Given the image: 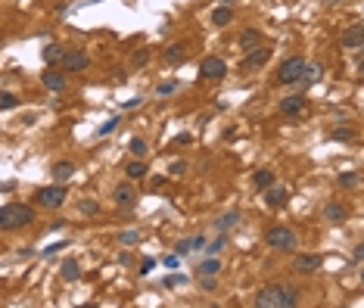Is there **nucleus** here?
Instances as JSON below:
<instances>
[{
	"label": "nucleus",
	"instance_id": "f257e3e1",
	"mask_svg": "<svg viewBox=\"0 0 364 308\" xmlns=\"http://www.w3.org/2000/svg\"><path fill=\"white\" fill-rule=\"evenodd\" d=\"M252 302H255L259 308H293V305H299V293H296L293 287L271 283V287L259 290Z\"/></svg>",
	"mask_w": 364,
	"mask_h": 308
},
{
	"label": "nucleus",
	"instance_id": "f03ea898",
	"mask_svg": "<svg viewBox=\"0 0 364 308\" xmlns=\"http://www.w3.org/2000/svg\"><path fill=\"white\" fill-rule=\"evenodd\" d=\"M34 221V209L25 203H7L0 206V230H19Z\"/></svg>",
	"mask_w": 364,
	"mask_h": 308
},
{
	"label": "nucleus",
	"instance_id": "7ed1b4c3",
	"mask_svg": "<svg viewBox=\"0 0 364 308\" xmlns=\"http://www.w3.org/2000/svg\"><path fill=\"white\" fill-rule=\"evenodd\" d=\"M265 243H268L271 249H277V252H293V249L299 246L296 234H293L290 227H283V224H274V227L265 230Z\"/></svg>",
	"mask_w": 364,
	"mask_h": 308
},
{
	"label": "nucleus",
	"instance_id": "20e7f679",
	"mask_svg": "<svg viewBox=\"0 0 364 308\" xmlns=\"http://www.w3.org/2000/svg\"><path fill=\"white\" fill-rule=\"evenodd\" d=\"M66 196H69L66 184L40 187V190H34V206H40V209H59V206L66 203Z\"/></svg>",
	"mask_w": 364,
	"mask_h": 308
},
{
	"label": "nucleus",
	"instance_id": "39448f33",
	"mask_svg": "<svg viewBox=\"0 0 364 308\" xmlns=\"http://www.w3.org/2000/svg\"><path fill=\"white\" fill-rule=\"evenodd\" d=\"M268 59H271V47L259 44L255 50H249L246 56L240 59V72H243V75H252V72H259L262 65H268Z\"/></svg>",
	"mask_w": 364,
	"mask_h": 308
},
{
	"label": "nucleus",
	"instance_id": "423d86ee",
	"mask_svg": "<svg viewBox=\"0 0 364 308\" xmlns=\"http://www.w3.org/2000/svg\"><path fill=\"white\" fill-rule=\"evenodd\" d=\"M302 65H305L302 56H290V59H283L280 69H277V84H296V81H299V75H302Z\"/></svg>",
	"mask_w": 364,
	"mask_h": 308
},
{
	"label": "nucleus",
	"instance_id": "0eeeda50",
	"mask_svg": "<svg viewBox=\"0 0 364 308\" xmlns=\"http://www.w3.org/2000/svg\"><path fill=\"white\" fill-rule=\"evenodd\" d=\"M199 75H202V78H209V81H221L224 75H227V62L221 56H206V59H202V65H199Z\"/></svg>",
	"mask_w": 364,
	"mask_h": 308
},
{
	"label": "nucleus",
	"instance_id": "6e6552de",
	"mask_svg": "<svg viewBox=\"0 0 364 308\" xmlns=\"http://www.w3.org/2000/svg\"><path fill=\"white\" fill-rule=\"evenodd\" d=\"M339 47H342V50H361V47H364V31H361V22H355V25H349V28L342 31Z\"/></svg>",
	"mask_w": 364,
	"mask_h": 308
},
{
	"label": "nucleus",
	"instance_id": "1a4fd4ad",
	"mask_svg": "<svg viewBox=\"0 0 364 308\" xmlns=\"http://www.w3.org/2000/svg\"><path fill=\"white\" fill-rule=\"evenodd\" d=\"M91 65V56L84 50H66L62 53V69L66 72H84Z\"/></svg>",
	"mask_w": 364,
	"mask_h": 308
},
{
	"label": "nucleus",
	"instance_id": "9d476101",
	"mask_svg": "<svg viewBox=\"0 0 364 308\" xmlns=\"http://www.w3.org/2000/svg\"><path fill=\"white\" fill-rule=\"evenodd\" d=\"M112 200H115V206H121V209H131V206L137 203V190H134L131 184H118V187L112 190Z\"/></svg>",
	"mask_w": 364,
	"mask_h": 308
},
{
	"label": "nucleus",
	"instance_id": "9b49d317",
	"mask_svg": "<svg viewBox=\"0 0 364 308\" xmlns=\"http://www.w3.org/2000/svg\"><path fill=\"white\" fill-rule=\"evenodd\" d=\"M262 193H265V206L268 209H283V206H287V196H290L283 187H274V184L268 190H262Z\"/></svg>",
	"mask_w": 364,
	"mask_h": 308
},
{
	"label": "nucleus",
	"instance_id": "f8f14e48",
	"mask_svg": "<svg viewBox=\"0 0 364 308\" xmlns=\"http://www.w3.org/2000/svg\"><path fill=\"white\" fill-rule=\"evenodd\" d=\"M259 44H262V31H259V28H243V31H240V50H243V53L255 50Z\"/></svg>",
	"mask_w": 364,
	"mask_h": 308
},
{
	"label": "nucleus",
	"instance_id": "ddd939ff",
	"mask_svg": "<svg viewBox=\"0 0 364 308\" xmlns=\"http://www.w3.org/2000/svg\"><path fill=\"white\" fill-rule=\"evenodd\" d=\"M320 265H324V258H320L317 252H311V255H299V258H296V271H299V274H314Z\"/></svg>",
	"mask_w": 364,
	"mask_h": 308
},
{
	"label": "nucleus",
	"instance_id": "4468645a",
	"mask_svg": "<svg viewBox=\"0 0 364 308\" xmlns=\"http://www.w3.org/2000/svg\"><path fill=\"white\" fill-rule=\"evenodd\" d=\"M324 218H327L330 224H342L349 218V209L342 203H327V206H324Z\"/></svg>",
	"mask_w": 364,
	"mask_h": 308
},
{
	"label": "nucleus",
	"instance_id": "2eb2a0df",
	"mask_svg": "<svg viewBox=\"0 0 364 308\" xmlns=\"http://www.w3.org/2000/svg\"><path fill=\"white\" fill-rule=\"evenodd\" d=\"M305 109V97L302 94H293V97H287V100H280V112L283 115H299Z\"/></svg>",
	"mask_w": 364,
	"mask_h": 308
},
{
	"label": "nucleus",
	"instance_id": "dca6fc26",
	"mask_svg": "<svg viewBox=\"0 0 364 308\" xmlns=\"http://www.w3.org/2000/svg\"><path fill=\"white\" fill-rule=\"evenodd\" d=\"M40 81H44V87H47V91H62V87H66V72L50 69V72L40 75Z\"/></svg>",
	"mask_w": 364,
	"mask_h": 308
},
{
	"label": "nucleus",
	"instance_id": "f3484780",
	"mask_svg": "<svg viewBox=\"0 0 364 308\" xmlns=\"http://www.w3.org/2000/svg\"><path fill=\"white\" fill-rule=\"evenodd\" d=\"M320 72H324V69H320L317 62H311V65L305 62V65H302V75H299V81H296V84H299V87H308V84H314V81L320 78Z\"/></svg>",
	"mask_w": 364,
	"mask_h": 308
},
{
	"label": "nucleus",
	"instance_id": "a211bd4d",
	"mask_svg": "<svg viewBox=\"0 0 364 308\" xmlns=\"http://www.w3.org/2000/svg\"><path fill=\"white\" fill-rule=\"evenodd\" d=\"M50 174H53V181L56 184H66V181H72V174H75V165L72 162H53V168H50Z\"/></svg>",
	"mask_w": 364,
	"mask_h": 308
},
{
	"label": "nucleus",
	"instance_id": "6ab92c4d",
	"mask_svg": "<svg viewBox=\"0 0 364 308\" xmlns=\"http://www.w3.org/2000/svg\"><path fill=\"white\" fill-rule=\"evenodd\" d=\"M274 181H277V174H274L271 168H259V171L252 174V187H255V190H268Z\"/></svg>",
	"mask_w": 364,
	"mask_h": 308
},
{
	"label": "nucleus",
	"instance_id": "aec40b11",
	"mask_svg": "<svg viewBox=\"0 0 364 308\" xmlns=\"http://www.w3.org/2000/svg\"><path fill=\"white\" fill-rule=\"evenodd\" d=\"M162 56H165L168 65H178V62L187 59V47L184 44H172V47H165V53H162Z\"/></svg>",
	"mask_w": 364,
	"mask_h": 308
},
{
	"label": "nucleus",
	"instance_id": "412c9836",
	"mask_svg": "<svg viewBox=\"0 0 364 308\" xmlns=\"http://www.w3.org/2000/svg\"><path fill=\"white\" fill-rule=\"evenodd\" d=\"M59 274H62V280L75 283V280L81 277V268H78V261H75V258H66V261H62V268H59Z\"/></svg>",
	"mask_w": 364,
	"mask_h": 308
},
{
	"label": "nucleus",
	"instance_id": "4be33fe9",
	"mask_svg": "<svg viewBox=\"0 0 364 308\" xmlns=\"http://www.w3.org/2000/svg\"><path fill=\"white\" fill-rule=\"evenodd\" d=\"M233 22V10L230 7H218L215 13H212V25L215 28H224V25H230Z\"/></svg>",
	"mask_w": 364,
	"mask_h": 308
},
{
	"label": "nucleus",
	"instance_id": "5701e85b",
	"mask_svg": "<svg viewBox=\"0 0 364 308\" xmlns=\"http://www.w3.org/2000/svg\"><path fill=\"white\" fill-rule=\"evenodd\" d=\"M125 174H128L131 181H140V178H146V174H149V168H146V162H143V159H134V162H128Z\"/></svg>",
	"mask_w": 364,
	"mask_h": 308
},
{
	"label": "nucleus",
	"instance_id": "b1692460",
	"mask_svg": "<svg viewBox=\"0 0 364 308\" xmlns=\"http://www.w3.org/2000/svg\"><path fill=\"white\" fill-rule=\"evenodd\" d=\"M221 271V261L215 258V255H209L206 261H202L199 268H196V277H206V274H218Z\"/></svg>",
	"mask_w": 364,
	"mask_h": 308
},
{
	"label": "nucleus",
	"instance_id": "393cba45",
	"mask_svg": "<svg viewBox=\"0 0 364 308\" xmlns=\"http://www.w3.org/2000/svg\"><path fill=\"white\" fill-rule=\"evenodd\" d=\"M128 149H131V156L134 159H143L146 152H149V143L143 140V137H131V143H128Z\"/></svg>",
	"mask_w": 364,
	"mask_h": 308
},
{
	"label": "nucleus",
	"instance_id": "a878e982",
	"mask_svg": "<svg viewBox=\"0 0 364 308\" xmlns=\"http://www.w3.org/2000/svg\"><path fill=\"white\" fill-rule=\"evenodd\" d=\"M237 221H240V212H227V215H221V218L215 221V227L221 230V234H227L230 227H237Z\"/></svg>",
	"mask_w": 364,
	"mask_h": 308
},
{
	"label": "nucleus",
	"instance_id": "bb28decb",
	"mask_svg": "<svg viewBox=\"0 0 364 308\" xmlns=\"http://www.w3.org/2000/svg\"><path fill=\"white\" fill-rule=\"evenodd\" d=\"M62 53H66V50H62L59 44H47V47H44V62H47V65L62 62Z\"/></svg>",
	"mask_w": 364,
	"mask_h": 308
},
{
	"label": "nucleus",
	"instance_id": "cd10ccee",
	"mask_svg": "<svg viewBox=\"0 0 364 308\" xmlns=\"http://www.w3.org/2000/svg\"><path fill=\"white\" fill-rule=\"evenodd\" d=\"M224 246H227V234H218V237H215L209 246H202V249H206V255H218Z\"/></svg>",
	"mask_w": 364,
	"mask_h": 308
},
{
	"label": "nucleus",
	"instance_id": "c85d7f7f",
	"mask_svg": "<svg viewBox=\"0 0 364 308\" xmlns=\"http://www.w3.org/2000/svg\"><path fill=\"white\" fill-rule=\"evenodd\" d=\"M330 140L349 143V140H355V131H352V128H333V131H330Z\"/></svg>",
	"mask_w": 364,
	"mask_h": 308
},
{
	"label": "nucleus",
	"instance_id": "c756f323",
	"mask_svg": "<svg viewBox=\"0 0 364 308\" xmlns=\"http://www.w3.org/2000/svg\"><path fill=\"white\" fill-rule=\"evenodd\" d=\"M336 181H339V187H346V190H352V187H358V181H361V174H358V171H346V174H339Z\"/></svg>",
	"mask_w": 364,
	"mask_h": 308
},
{
	"label": "nucleus",
	"instance_id": "7c9ffc66",
	"mask_svg": "<svg viewBox=\"0 0 364 308\" xmlns=\"http://www.w3.org/2000/svg\"><path fill=\"white\" fill-rule=\"evenodd\" d=\"M19 106V97L10 94V91H0V109H16Z\"/></svg>",
	"mask_w": 364,
	"mask_h": 308
},
{
	"label": "nucleus",
	"instance_id": "2f4dec72",
	"mask_svg": "<svg viewBox=\"0 0 364 308\" xmlns=\"http://www.w3.org/2000/svg\"><path fill=\"white\" fill-rule=\"evenodd\" d=\"M118 122H121V119H118V115H112V119H106V122L100 125V131H97V134H100V137H106L109 131H115V128H118Z\"/></svg>",
	"mask_w": 364,
	"mask_h": 308
},
{
	"label": "nucleus",
	"instance_id": "473e14b6",
	"mask_svg": "<svg viewBox=\"0 0 364 308\" xmlns=\"http://www.w3.org/2000/svg\"><path fill=\"white\" fill-rule=\"evenodd\" d=\"M146 62H149V50H146V47L131 56V65H134V69H140V65H146Z\"/></svg>",
	"mask_w": 364,
	"mask_h": 308
},
{
	"label": "nucleus",
	"instance_id": "72a5a7b5",
	"mask_svg": "<svg viewBox=\"0 0 364 308\" xmlns=\"http://www.w3.org/2000/svg\"><path fill=\"white\" fill-rule=\"evenodd\" d=\"M137 240H140L137 230H125V234L118 237V243H121V246H131V243H137Z\"/></svg>",
	"mask_w": 364,
	"mask_h": 308
},
{
	"label": "nucleus",
	"instance_id": "f704fd0d",
	"mask_svg": "<svg viewBox=\"0 0 364 308\" xmlns=\"http://www.w3.org/2000/svg\"><path fill=\"white\" fill-rule=\"evenodd\" d=\"M187 243H190V252H199L202 246H206V237H202V234H196V237H193V240H187Z\"/></svg>",
	"mask_w": 364,
	"mask_h": 308
},
{
	"label": "nucleus",
	"instance_id": "c9c22d12",
	"mask_svg": "<svg viewBox=\"0 0 364 308\" xmlns=\"http://www.w3.org/2000/svg\"><path fill=\"white\" fill-rule=\"evenodd\" d=\"M156 94H159V97H168V94H175V84H172V81H162V84L156 87Z\"/></svg>",
	"mask_w": 364,
	"mask_h": 308
},
{
	"label": "nucleus",
	"instance_id": "e433bc0d",
	"mask_svg": "<svg viewBox=\"0 0 364 308\" xmlns=\"http://www.w3.org/2000/svg\"><path fill=\"white\" fill-rule=\"evenodd\" d=\"M153 268H156V258H143V261H140V274H149Z\"/></svg>",
	"mask_w": 364,
	"mask_h": 308
},
{
	"label": "nucleus",
	"instance_id": "4c0bfd02",
	"mask_svg": "<svg viewBox=\"0 0 364 308\" xmlns=\"http://www.w3.org/2000/svg\"><path fill=\"white\" fill-rule=\"evenodd\" d=\"M81 212H84V215H97L100 206H97V203H81Z\"/></svg>",
	"mask_w": 364,
	"mask_h": 308
},
{
	"label": "nucleus",
	"instance_id": "58836bf2",
	"mask_svg": "<svg viewBox=\"0 0 364 308\" xmlns=\"http://www.w3.org/2000/svg\"><path fill=\"white\" fill-rule=\"evenodd\" d=\"M187 277L184 274H172V277H165V287H178V283H184Z\"/></svg>",
	"mask_w": 364,
	"mask_h": 308
},
{
	"label": "nucleus",
	"instance_id": "ea45409f",
	"mask_svg": "<svg viewBox=\"0 0 364 308\" xmlns=\"http://www.w3.org/2000/svg\"><path fill=\"white\" fill-rule=\"evenodd\" d=\"M168 171H172V174H184V171H187V162H172Z\"/></svg>",
	"mask_w": 364,
	"mask_h": 308
},
{
	"label": "nucleus",
	"instance_id": "a19ab883",
	"mask_svg": "<svg viewBox=\"0 0 364 308\" xmlns=\"http://www.w3.org/2000/svg\"><path fill=\"white\" fill-rule=\"evenodd\" d=\"M66 246H69V243H53V246L44 249V255H53V252H59V249H66Z\"/></svg>",
	"mask_w": 364,
	"mask_h": 308
},
{
	"label": "nucleus",
	"instance_id": "79ce46f5",
	"mask_svg": "<svg viewBox=\"0 0 364 308\" xmlns=\"http://www.w3.org/2000/svg\"><path fill=\"white\" fill-rule=\"evenodd\" d=\"M190 140H193V134H190V131H184V134H178V137H175V143H190Z\"/></svg>",
	"mask_w": 364,
	"mask_h": 308
},
{
	"label": "nucleus",
	"instance_id": "37998d69",
	"mask_svg": "<svg viewBox=\"0 0 364 308\" xmlns=\"http://www.w3.org/2000/svg\"><path fill=\"white\" fill-rule=\"evenodd\" d=\"M361 255H364V246H361V243H358V246H355V249H352V261H361Z\"/></svg>",
	"mask_w": 364,
	"mask_h": 308
},
{
	"label": "nucleus",
	"instance_id": "c03bdc74",
	"mask_svg": "<svg viewBox=\"0 0 364 308\" xmlns=\"http://www.w3.org/2000/svg\"><path fill=\"white\" fill-rule=\"evenodd\" d=\"M162 261H165V268H178V255H165Z\"/></svg>",
	"mask_w": 364,
	"mask_h": 308
},
{
	"label": "nucleus",
	"instance_id": "a18cd8bd",
	"mask_svg": "<svg viewBox=\"0 0 364 308\" xmlns=\"http://www.w3.org/2000/svg\"><path fill=\"white\" fill-rule=\"evenodd\" d=\"M187 252H190V243H187V240H181V243H178V255H187Z\"/></svg>",
	"mask_w": 364,
	"mask_h": 308
},
{
	"label": "nucleus",
	"instance_id": "49530a36",
	"mask_svg": "<svg viewBox=\"0 0 364 308\" xmlns=\"http://www.w3.org/2000/svg\"><path fill=\"white\" fill-rule=\"evenodd\" d=\"M10 190H16V184H13V181H7V184H0V193H10Z\"/></svg>",
	"mask_w": 364,
	"mask_h": 308
},
{
	"label": "nucleus",
	"instance_id": "de8ad7c7",
	"mask_svg": "<svg viewBox=\"0 0 364 308\" xmlns=\"http://www.w3.org/2000/svg\"><path fill=\"white\" fill-rule=\"evenodd\" d=\"M320 4H330V0H320Z\"/></svg>",
	"mask_w": 364,
	"mask_h": 308
}]
</instances>
